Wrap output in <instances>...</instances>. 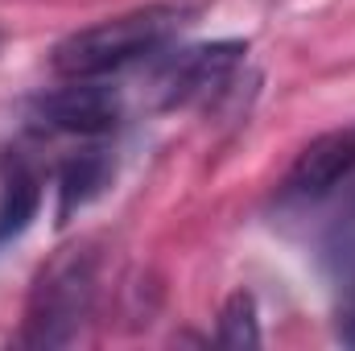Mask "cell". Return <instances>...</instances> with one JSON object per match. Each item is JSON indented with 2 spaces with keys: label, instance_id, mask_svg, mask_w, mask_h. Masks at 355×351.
Returning a JSON list of instances; mask_svg holds the SVG:
<instances>
[{
  "label": "cell",
  "instance_id": "8",
  "mask_svg": "<svg viewBox=\"0 0 355 351\" xmlns=\"http://www.w3.org/2000/svg\"><path fill=\"white\" fill-rule=\"evenodd\" d=\"M219 348L232 351H248L261 348V318H257V298L252 293H232L219 310V335H215Z\"/></svg>",
  "mask_w": 355,
  "mask_h": 351
},
{
  "label": "cell",
  "instance_id": "10",
  "mask_svg": "<svg viewBox=\"0 0 355 351\" xmlns=\"http://www.w3.org/2000/svg\"><path fill=\"white\" fill-rule=\"evenodd\" d=\"M0 46H4V37H0Z\"/></svg>",
  "mask_w": 355,
  "mask_h": 351
},
{
  "label": "cell",
  "instance_id": "6",
  "mask_svg": "<svg viewBox=\"0 0 355 351\" xmlns=\"http://www.w3.org/2000/svg\"><path fill=\"white\" fill-rule=\"evenodd\" d=\"M107 157L99 153H83L75 162L62 166V178H58V223H67L79 207H87L91 198L107 186Z\"/></svg>",
  "mask_w": 355,
  "mask_h": 351
},
{
  "label": "cell",
  "instance_id": "3",
  "mask_svg": "<svg viewBox=\"0 0 355 351\" xmlns=\"http://www.w3.org/2000/svg\"><path fill=\"white\" fill-rule=\"evenodd\" d=\"M352 174H355V124H347V128L314 137L297 153V162L289 166V174L281 182V203H289V207L331 203L347 186Z\"/></svg>",
  "mask_w": 355,
  "mask_h": 351
},
{
  "label": "cell",
  "instance_id": "4",
  "mask_svg": "<svg viewBox=\"0 0 355 351\" xmlns=\"http://www.w3.org/2000/svg\"><path fill=\"white\" fill-rule=\"evenodd\" d=\"M248 54V42H207V46H194V50H182L174 54L162 71H157V108H186L211 91H219L232 71L244 62Z\"/></svg>",
  "mask_w": 355,
  "mask_h": 351
},
{
  "label": "cell",
  "instance_id": "2",
  "mask_svg": "<svg viewBox=\"0 0 355 351\" xmlns=\"http://www.w3.org/2000/svg\"><path fill=\"white\" fill-rule=\"evenodd\" d=\"M95 302V252L67 248L37 273V285L29 293L25 310V335L29 348H67L79 327L87 323Z\"/></svg>",
  "mask_w": 355,
  "mask_h": 351
},
{
  "label": "cell",
  "instance_id": "1",
  "mask_svg": "<svg viewBox=\"0 0 355 351\" xmlns=\"http://www.w3.org/2000/svg\"><path fill=\"white\" fill-rule=\"evenodd\" d=\"M207 4L202 0H157V4H141L132 12L107 17L99 25H87L71 37H62L54 46L50 67L62 79H107L120 75L124 67L162 54L182 29H190L198 21Z\"/></svg>",
  "mask_w": 355,
  "mask_h": 351
},
{
  "label": "cell",
  "instance_id": "5",
  "mask_svg": "<svg viewBox=\"0 0 355 351\" xmlns=\"http://www.w3.org/2000/svg\"><path fill=\"white\" fill-rule=\"evenodd\" d=\"M33 108L50 132H71V137H103L124 116L120 91L107 87L103 79H71V87L42 95Z\"/></svg>",
  "mask_w": 355,
  "mask_h": 351
},
{
  "label": "cell",
  "instance_id": "9",
  "mask_svg": "<svg viewBox=\"0 0 355 351\" xmlns=\"http://www.w3.org/2000/svg\"><path fill=\"white\" fill-rule=\"evenodd\" d=\"M343 343H352L355 348V310L347 314V323H343Z\"/></svg>",
  "mask_w": 355,
  "mask_h": 351
},
{
  "label": "cell",
  "instance_id": "7",
  "mask_svg": "<svg viewBox=\"0 0 355 351\" xmlns=\"http://www.w3.org/2000/svg\"><path fill=\"white\" fill-rule=\"evenodd\" d=\"M37 207H42V182L29 170H17L0 190V244L17 240L37 219Z\"/></svg>",
  "mask_w": 355,
  "mask_h": 351
}]
</instances>
